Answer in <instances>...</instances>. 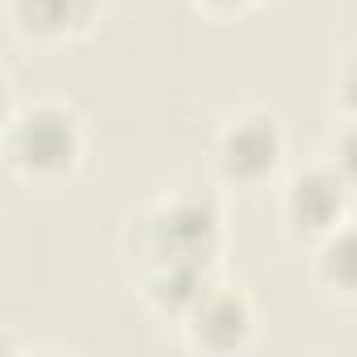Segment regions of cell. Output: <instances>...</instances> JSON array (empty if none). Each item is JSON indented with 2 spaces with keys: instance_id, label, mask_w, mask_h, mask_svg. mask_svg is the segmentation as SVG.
I'll use <instances>...</instances> for the list:
<instances>
[{
  "instance_id": "cell-1",
  "label": "cell",
  "mask_w": 357,
  "mask_h": 357,
  "mask_svg": "<svg viewBox=\"0 0 357 357\" xmlns=\"http://www.w3.org/2000/svg\"><path fill=\"white\" fill-rule=\"evenodd\" d=\"M223 172L240 176V181H252V176L269 172L278 164V130L265 118H244L227 130L223 139Z\"/></svg>"
},
{
  "instance_id": "cell-2",
  "label": "cell",
  "mask_w": 357,
  "mask_h": 357,
  "mask_svg": "<svg viewBox=\"0 0 357 357\" xmlns=\"http://www.w3.org/2000/svg\"><path fill=\"white\" fill-rule=\"evenodd\" d=\"M26 164L34 168H63L72 155H76V130H72V118L55 114V109H38L26 126H22V139H17Z\"/></svg>"
},
{
  "instance_id": "cell-3",
  "label": "cell",
  "mask_w": 357,
  "mask_h": 357,
  "mask_svg": "<svg viewBox=\"0 0 357 357\" xmlns=\"http://www.w3.org/2000/svg\"><path fill=\"white\" fill-rule=\"evenodd\" d=\"M340 215V181L328 172H307L290 185V219L307 231L332 227Z\"/></svg>"
},
{
  "instance_id": "cell-4",
  "label": "cell",
  "mask_w": 357,
  "mask_h": 357,
  "mask_svg": "<svg viewBox=\"0 0 357 357\" xmlns=\"http://www.w3.org/2000/svg\"><path fill=\"white\" fill-rule=\"evenodd\" d=\"M194 336L211 349H231L248 336V311L231 294H202L194 307Z\"/></svg>"
},
{
  "instance_id": "cell-5",
  "label": "cell",
  "mask_w": 357,
  "mask_h": 357,
  "mask_svg": "<svg viewBox=\"0 0 357 357\" xmlns=\"http://www.w3.org/2000/svg\"><path fill=\"white\" fill-rule=\"evenodd\" d=\"M160 236H164V244H172V252H185L194 261L206 248V240L215 236V219L206 206H176L164 215Z\"/></svg>"
},
{
  "instance_id": "cell-6",
  "label": "cell",
  "mask_w": 357,
  "mask_h": 357,
  "mask_svg": "<svg viewBox=\"0 0 357 357\" xmlns=\"http://www.w3.org/2000/svg\"><path fill=\"white\" fill-rule=\"evenodd\" d=\"M22 5V17L38 30H63V26H76L89 17L93 0H17Z\"/></svg>"
},
{
  "instance_id": "cell-7",
  "label": "cell",
  "mask_w": 357,
  "mask_h": 357,
  "mask_svg": "<svg viewBox=\"0 0 357 357\" xmlns=\"http://www.w3.org/2000/svg\"><path fill=\"white\" fill-rule=\"evenodd\" d=\"M319 273H324L332 286H340V290H357V227L340 231V236L324 248Z\"/></svg>"
},
{
  "instance_id": "cell-8",
  "label": "cell",
  "mask_w": 357,
  "mask_h": 357,
  "mask_svg": "<svg viewBox=\"0 0 357 357\" xmlns=\"http://www.w3.org/2000/svg\"><path fill=\"white\" fill-rule=\"evenodd\" d=\"M340 168H344V176L357 181V130L344 135V143H340Z\"/></svg>"
},
{
  "instance_id": "cell-9",
  "label": "cell",
  "mask_w": 357,
  "mask_h": 357,
  "mask_svg": "<svg viewBox=\"0 0 357 357\" xmlns=\"http://www.w3.org/2000/svg\"><path fill=\"white\" fill-rule=\"evenodd\" d=\"M344 101H349V105L357 109V63H353V68L344 72Z\"/></svg>"
},
{
  "instance_id": "cell-10",
  "label": "cell",
  "mask_w": 357,
  "mask_h": 357,
  "mask_svg": "<svg viewBox=\"0 0 357 357\" xmlns=\"http://www.w3.org/2000/svg\"><path fill=\"white\" fill-rule=\"evenodd\" d=\"M223 5H231V0H223Z\"/></svg>"
}]
</instances>
